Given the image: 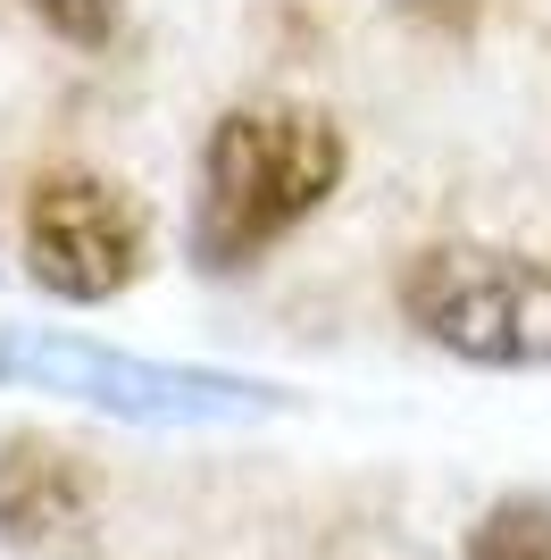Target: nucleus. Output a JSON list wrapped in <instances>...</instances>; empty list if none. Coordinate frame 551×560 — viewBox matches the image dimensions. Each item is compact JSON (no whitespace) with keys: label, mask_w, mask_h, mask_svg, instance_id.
<instances>
[{"label":"nucleus","mask_w":551,"mask_h":560,"mask_svg":"<svg viewBox=\"0 0 551 560\" xmlns=\"http://www.w3.org/2000/svg\"><path fill=\"white\" fill-rule=\"evenodd\" d=\"M468 560H551V493H509L468 527Z\"/></svg>","instance_id":"6"},{"label":"nucleus","mask_w":551,"mask_h":560,"mask_svg":"<svg viewBox=\"0 0 551 560\" xmlns=\"http://www.w3.org/2000/svg\"><path fill=\"white\" fill-rule=\"evenodd\" d=\"M101 527L92 468L68 444H50L34 427L0 435V544L17 552H84Z\"/></svg>","instance_id":"5"},{"label":"nucleus","mask_w":551,"mask_h":560,"mask_svg":"<svg viewBox=\"0 0 551 560\" xmlns=\"http://www.w3.org/2000/svg\"><path fill=\"white\" fill-rule=\"evenodd\" d=\"M34 18L59 34V43H75V50H109V34H117V9L126 0H25Z\"/></svg>","instance_id":"7"},{"label":"nucleus","mask_w":551,"mask_h":560,"mask_svg":"<svg viewBox=\"0 0 551 560\" xmlns=\"http://www.w3.org/2000/svg\"><path fill=\"white\" fill-rule=\"evenodd\" d=\"M401 318L468 369H551V268L493 243H435L401 268Z\"/></svg>","instance_id":"3"},{"label":"nucleus","mask_w":551,"mask_h":560,"mask_svg":"<svg viewBox=\"0 0 551 560\" xmlns=\"http://www.w3.org/2000/svg\"><path fill=\"white\" fill-rule=\"evenodd\" d=\"M0 376H25L43 394H68L134 427H234L293 401L284 385H259V376L176 369V360H142V351H109L92 335H50V327H0Z\"/></svg>","instance_id":"2"},{"label":"nucleus","mask_w":551,"mask_h":560,"mask_svg":"<svg viewBox=\"0 0 551 560\" xmlns=\"http://www.w3.org/2000/svg\"><path fill=\"white\" fill-rule=\"evenodd\" d=\"M343 126L309 101H243L201 142V192H192V268L243 277L343 185Z\"/></svg>","instance_id":"1"},{"label":"nucleus","mask_w":551,"mask_h":560,"mask_svg":"<svg viewBox=\"0 0 551 560\" xmlns=\"http://www.w3.org/2000/svg\"><path fill=\"white\" fill-rule=\"evenodd\" d=\"M151 218L126 185L92 167H50L25 192V277L59 302H117L142 277Z\"/></svg>","instance_id":"4"}]
</instances>
